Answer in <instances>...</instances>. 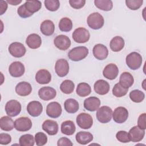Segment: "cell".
<instances>
[{"mask_svg":"<svg viewBox=\"0 0 146 146\" xmlns=\"http://www.w3.org/2000/svg\"><path fill=\"white\" fill-rule=\"evenodd\" d=\"M124 46V40L120 36H116L110 41V47L112 51L119 52L121 51Z\"/></svg>","mask_w":146,"mask_h":146,"instance_id":"cell-29","label":"cell"},{"mask_svg":"<svg viewBox=\"0 0 146 146\" xmlns=\"http://www.w3.org/2000/svg\"><path fill=\"white\" fill-rule=\"evenodd\" d=\"M118 74L119 68L114 63H110L107 64L103 71V76L109 80L115 79L117 76Z\"/></svg>","mask_w":146,"mask_h":146,"instance_id":"cell-18","label":"cell"},{"mask_svg":"<svg viewBox=\"0 0 146 146\" xmlns=\"http://www.w3.org/2000/svg\"><path fill=\"white\" fill-rule=\"evenodd\" d=\"M15 90L19 96H26L31 94L32 91V87L28 82H21L17 84Z\"/></svg>","mask_w":146,"mask_h":146,"instance_id":"cell-22","label":"cell"},{"mask_svg":"<svg viewBox=\"0 0 146 146\" xmlns=\"http://www.w3.org/2000/svg\"><path fill=\"white\" fill-rule=\"evenodd\" d=\"M38 95L43 100L48 101L55 98L56 95V91L52 87L49 86L43 87L39 90Z\"/></svg>","mask_w":146,"mask_h":146,"instance_id":"cell-15","label":"cell"},{"mask_svg":"<svg viewBox=\"0 0 146 146\" xmlns=\"http://www.w3.org/2000/svg\"><path fill=\"white\" fill-rule=\"evenodd\" d=\"M145 119H146V113H143L141 114L137 119V126L141 129L145 130L146 129V123H145Z\"/></svg>","mask_w":146,"mask_h":146,"instance_id":"cell-48","label":"cell"},{"mask_svg":"<svg viewBox=\"0 0 146 146\" xmlns=\"http://www.w3.org/2000/svg\"><path fill=\"white\" fill-rule=\"evenodd\" d=\"M44 4L46 8L50 11H55L60 7V2L58 0H45Z\"/></svg>","mask_w":146,"mask_h":146,"instance_id":"cell-41","label":"cell"},{"mask_svg":"<svg viewBox=\"0 0 146 146\" xmlns=\"http://www.w3.org/2000/svg\"><path fill=\"white\" fill-rule=\"evenodd\" d=\"M32 127V122L27 117H20L14 121V128L20 132H26Z\"/></svg>","mask_w":146,"mask_h":146,"instance_id":"cell-9","label":"cell"},{"mask_svg":"<svg viewBox=\"0 0 146 146\" xmlns=\"http://www.w3.org/2000/svg\"><path fill=\"white\" fill-rule=\"evenodd\" d=\"M21 108V103L16 100H10L5 105L6 113L10 117H15L19 114Z\"/></svg>","mask_w":146,"mask_h":146,"instance_id":"cell-6","label":"cell"},{"mask_svg":"<svg viewBox=\"0 0 146 146\" xmlns=\"http://www.w3.org/2000/svg\"><path fill=\"white\" fill-rule=\"evenodd\" d=\"M69 3L70 6L75 9H79L82 8L85 3V0H70Z\"/></svg>","mask_w":146,"mask_h":146,"instance_id":"cell-46","label":"cell"},{"mask_svg":"<svg viewBox=\"0 0 146 146\" xmlns=\"http://www.w3.org/2000/svg\"><path fill=\"white\" fill-rule=\"evenodd\" d=\"M58 26L61 31L68 32L72 30V22L70 18L64 17L60 20Z\"/></svg>","mask_w":146,"mask_h":146,"instance_id":"cell-37","label":"cell"},{"mask_svg":"<svg viewBox=\"0 0 146 146\" xmlns=\"http://www.w3.org/2000/svg\"><path fill=\"white\" fill-rule=\"evenodd\" d=\"M42 129L49 135H55L58 132V124L52 120H46L42 124Z\"/></svg>","mask_w":146,"mask_h":146,"instance_id":"cell-20","label":"cell"},{"mask_svg":"<svg viewBox=\"0 0 146 146\" xmlns=\"http://www.w3.org/2000/svg\"><path fill=\"white\" fill-rule=\"evenodd\" d=\"M57 145L58 146H72L73 145V143L71 142V141L65 137H63L60 138L57 143Z\"/></svg>","mask_w":146,"mask_h":146,"instance_id":"cell-49","label":"cell"},{"mask_svg":"<svg viewBox=\"0 0 146 146\" xmlns=\"http://www.w3.org/2000/svg\"><path fill=\"white\" fill-rule=\"evenodd\" d=\"M92 52L96 59L101 60L106 59L108 55V50L107 47L103 44H97L94 46Z\"/></svg>","mask_w":146,"mask_h":146,"instance_id":"cell-17","label":"cell"},{"mask_svg":"<svg viewBox=\"0 0 146 146\" xmlns=\"http://www.w3.org/2000/svg\"><path fill=\"white\" fill-rule=\"evenodd\" d=\"M35 80L38 83L40 84H48L51 80V75L47 70L41 69L36 73Z\"/></svg>","mask_w":146,"mask_h":146,"instance_id":"cell-21","label":"cell"},{"mask_svg":"<svg viewBox=\"0 0 146 146\" xmlns=\"http://www.w3.org/2000/svg\"><path fill=\"white\" fill-rule=\"evenodd\" d=\"M10 54L15 58H21L23 56L26 52L25 46L20 42H13L11 43L8 48Z\"/></svg>","mask_w":146,"mask_h":146,"instance_id":"cell-8","label":"cell"},{"mask_svg":"<svg viewBox=\"0 0 146 146\" xmlns=\"http://www.w3.org/2000/svg\"><path fill=\"white\" fill-rule=\"evenodd\" d=\"M41 33L46 36H50L53 34L55 30V25L51 20H45L42 22L40 26Z\"/></svg>","mask_w":146,"mask_h":146,"instance_id":"cell-26","label":"cell"},{"mask_svg":"<svg viewBox=\"0 0 146 146\" xmlns=\"http://www.w3.org/2000/svg\"><path fill=\"white\" fill-rule=\"evenodd\" d=\"M75 139L80 144L86 145L92 141L93 135L89 132L80 131L76 134Z\"/></svg>","mask_w":146,"mask_h":146,"instance_id":"cell-27","label":"cell"},{"mask_svg":"<svg viewBox=\"0 0 146 146\" xmlns=\"http://www.w3.org/2000/svg\"><path fill=\"white\" fill-rule=\"evenodd\" d=\"M134 82L133 76L128 72H123L119 79V84L125 88H129Z\"/></svg>","mask_w":146,"mask_h":146,"instance_id":"cell-28","label":"cell"},{"mask_svg":"<svg viewBox=\"0 0 146 146\" xmlns=\"http://www.w3.org/2000/svg\"><path fill=\"white\" fill-rule=\"evenodd\" d=\"M95 6L103 11H110L113 7V3L110 0H95Z\"/></svg>","mask_w":146,"mask_h":146,"instance_id":"cell-35","label":"cell"},{"mask_svg":"<svg viewBox=\"0 0 146 146\" xmlns=\"http://www.w3.org/2000/svg\"><path fill=\"white\" fill-rule=\"evenodd\" d=\"M88 54V49L85 46H78L72 48L68 53V58L74 62L84 59Z\"/></svg>","mask_w":146,"mask_h":146,"instance_id":"cell-1","label":"cell"},{"mask_svg":"<svg viewBox=\"0 0 146 146\" xmlns=\"http://www.w3.org/2000/svg\"><path fill=\"white\" fill-rule=\"evenodd\" d=\"M129 98L135 103H140L145 98V94L139 90H134L130 92Z\"/></svg>","mask_w":146,"mask_h":146,"instance_id":"cell-39","label":"cell"},{"mask_svg":"<svg viewBox=\"0 0 146 146\" xmlns=\"http://www.w3.org/2000/svg\"><path fill=\"white\" fill-rule=\"evenodd\" d=\"M17 13L22 18H26L28 17H31V15H33V14L30 13L25 7V5H22L20 6L18 10H17Z\"/></svg>","mask_w":146,"mask_h":146,"instance_id":"cell-45","label":"cell"},{"mask_svg":"<svg viewBox=\"0 0 146 146\" xmlns=\"http://www.w3.org/2000/svg\"><path fill=\"white\" fill-rule=\"evenodd\" d=\"M125 62L127 66L130 69L136 70L141 66L143 62L142 56L137 52H132L126 56Z\"/></svg>","mask_w":146,"mask_h":146,"instance_id":"cell-2","label":"cell"},{"mask_svg":"<svg viewBox=\"0 0 146 146\" xmlns=\"http://www.w3.org/2000/svg\"><path fill=\"white\" fill-rule=\"evenodd\" d=\"M112 116V110L108 106H102L98 109L96 118L102 123H107L111 121Z\"/></svg>","mask_w":146,"mask_h":146,"instance_id":"cell-4","label":"cell"},{"mask_svg":"<svg viewBox=\"0 0 146 146\" xmlns=\"http://www.w3.org/2000/svg\"><path fill=\"white\" fill-rule=\"evenodd\" d=\"M76 121L80 128L84 129L90 128L93 124L92 116L85 112L79 113L76 117Z\"/></svg>","mask_w":146,"mask_h":146,"instance_id":"cell-7","label":"cell"},{"mask_svg":"<svg viewBox=\"0 0 146 146\" xmlns=\"http://www.w3.org/2000/svg\"><path fill=\"white\" fill-rule=\"evenodd\" d=\"M14 122L11 118L7 116H2L0 119L1 129L5 131H10L14 128Z\"/></svg>","mask_w":146,"mask_h":146,"instance_id":"cell-32","label":"cell"},{"mask_svg":"<svg viewBox=\"0 0 146 146\" xmlns=\"http://www.w3.org/2000/svg\"><path fill=\"white\" fill-rule=\"evenodd\" d=\"M76 92L78 96L80 97H85L91 94V87L87 83H80L77 86Z\"/></svg>","mask_w":146,"mask_h":146,"instance_id":"cell-33","label":"cell"},{"mask_svg":"<svg viewBox=\"0 0 146 146\" xmlns=\"http://www.w3.org/2000/svg\"><path fill=\"white\" fill-rule=\"evenodd\" d=\"M27 111L33 117L39 116L43 111V106L38 101L30 102L27 106Z\"/></svg>","mask_w":146,"mask_h":146,"instance_id":"cell-16","label":"cell"},{"mask_svg":"<svg viewBox=\"0 0 146 146\" xmlns=\"http://www.w3.org/2000/svg\"><path fill=\"white\" fill-rule=\"evenodd\" d=\"M24 5L26 9L32 14L38 11L42 7L41 2L38 0L26 1Z\"/></svg>","mask_w":146,"mask_h":146,"instance_id":"cell-34","label":"cell"},{"mask_svg":"<svg viewBox=\"0 0 146 146\" xmlns=\"http://www.w3.org/2000/svg\"><path fill=\"white\" fill-rule=\"evenodd\" d=\"M94 87L95 92L101 95L107 94L109 92L110 88L109 83L103 79L97 80L94 83Z\"/></svg>","mask_w":146,"mask_h":146,"instance_id":"cell-24","label":"cell"},{"mask_svg":"<svg viewBox=\"0 0 146 146\" xmlns=\"http://www.w3.org/2000/svg\"><path fill=\"white\" fill-rule=\"evenodd\" d=\"M117 140L121 143H129L131 141L129 133L125 131H120L116 134Z\"/></svg>","mask_w":146,"mask_h":146,"instance_id":"cell-44","label":"cell"},{"mask_svg":"<svg viewBox=\"0 0 146 146\" xmlns=\"http://www.w3.org/2000/svg\"><path fill=\"white\" fill-rule=\"evenodd\" d=\"M143 0H126V6L131 10H138L143 5Z\"/></svg>","mask_w":146,"mask_h":146,"instance_id":"cell-43","label":"cell"},{"mask_svg":"<svg viewBox=\"0 0 146 146\" xmlns=\"http://www.w3.org/2000/svg\"><path fill=\"white\" fill-rule=\"evenodd\" d=\"M90 38V34L88 30L84 27H78L72 33V38L76 43H86L88 41Z\"/></svg>","mask_w":146,"mask_h":146,"instance_id":"cell-5","label":"cell"},{"mask_svg":"<svg viewBox=\"0 0 146 146\" xmlns=\"http://www.w3.org/2000/svg\"><path fill=\"white\" fill-rule=\"evenodd\" d=\"M55 72L59 77L66 76L69 72V64L65 59H59L56 60L55 65Z\"/></svg>","mask_w":146,"mask_h":146,"instance_id":"cell-11","label":"cell"},{"mask_svg":"<svg viewBox=\"0 0 146 146\" xmlns=\"http://www.w3.org/2000/svg\"><path fill=\"white\" fill-rule=\"evenodd\" d=\"M100 99L95 96H91L87 98L84 101V107L87 111L94 112L99 108L100 106Z\"/></svg>","mask_w":146,"mask_h":146,"instance_id":"cell-19","label":"cell"},{"mask_svg":"<svg viewBox=\"0 0 146 146\" xmlns=\"http://www.w3.org/2000/svg\"><path fill=\"white\" fill-rule=\"evenodd\" d=\"M26 43L29 48L36 49L41 46L42 39L38 34L33 33L28 35L26 40Z\"/></svg>","mask_w":146,"mask_h":146,"instance_id":"cell-25","label":"cell"},{"mask_svg":"<svg viewBox=\"0 0 146 146\" xmlns=\"http://www.w3.org/2000/svg\"><path fill=\"white\" fill-rule=\"evenodd\" d=\"M34 139L31 134L23 135L19 139V145L21 146H33L35 143Z\"/></svg>","mask_w":146,"mask_h":146,"instance_id":"cell-38","label":"cell"},{"mask_svg":"<svg viewBox=\"0 0 146 146\" xmlns=\"http://www.w3.org/2000/svg\"><path fill=\"white\" fill-rule=\"evenodd\" d=\"M62 109L60 104L56 102L50 103L46 107V114L51 118H57L62 114Z\"/></svg>","mask_w":146,"mask_h":146,"instance_id":"cell-13","label":"cell"},{"mask_svg":"<svg viewBox=\"0 0 146 146\" xmlns=\"http://www.w3.org/2000/svg\"><path fill=\"white\" fill-rule=\"evenodd\" d=\"M54 43L56 47H57L58 49L65 51L70 47L71 40L66 35H59L55 38Z\"/></svg>","mask_w":146,"mask_h":146,"instance_id":"cell-14","label":"cell"},{"mask_svg":"<svg viewBox=\"0 0 146 146\" xmlns=\"http://www.w3.org/2000/svg\"><path fill=\"white\" fill-rule=\"evenodd\" d=\"M35 141L36 145L43 146L45 145L47 142V137L45 133L39 132L35 135Z\"/></svg>","mask_w":146,"mask_h":146,"instance_id":"cell-42","label":"cell"},{"mask_svg":"<svg viewBox=\"0 0 146 146\" xmlns=\"http://www.w3.org/2000/svg\"><path fill=\"white\" fill-rule=\"evenodd\" d=\"M87 22L88 26L94 30L101 29L104 23L103 17L98 12L90 14L87 17Z\"/></svg>","mask_w":146,"mask_h":146,"instance_id":"cell-3","label":"cell"},{"mask_svg":"<svg viewBox=\"0 0 146 146\" xmlns=\"http://www.w3.org/2000/svg\"><path fill=\"white\" fill-rule=\"evenodd\" d=\"M64 110L70 113H74L76 112L79 108V105L77 100L70 98L65 100L64 103Z\"/></svg>","mask_w":146,"mask_h":146,"instance_id":"cell-31","label":"cell"},{"mask_svg":"<svg viewBox=\"0 0 146 146\" xmlns=\"http://www.w3.org/2000/svg\"><path fill=\"white\" fill-rule=\"evenodd\" d=\"M11 141V136L6 133H1L0 134V144L1 145H7Z\"/></svg>","mask_w":146,"mask_h":146,"instance_id":"cell-47","label":"cell"},{"mask_svg":"<svg viewBox=\"0 0 146 146\" xmlns=\"http://www.w3.org/2000/svg\"><path fill=\"white\" fill-rule=\"evenodd\" d=\"M75 88V84L74 82L68 79L64 80L60 85L61 91L65 94H70L73 92Z\"/></svg>","mask_w":146,"mask_h":146,"instance_id":"cell-36","label":"cell"},{"mask_svg":"<svg viewBox=\"0 0 146 146\" xmlns=\"http://www.w3.org/2000/svg\"><path fill=\"white\" fill-rule=\"evenodd\" d=\"M128 133L131 141L132 142H139L144 137L145 130L140 129L138 126H134L130 129Z\"/></svg>","mask_w":146,"mask_h":146,"instance_id":"cell-23","label":"cell"},{"mask_svg":"<svg viewBox=\"0 0 146 146\" xmlns=\"http://www.w3.org/2000/svg\"><path fill=\"white\" fill-rule=\"evenodd\" d=\"M128 91V88H125L121 86L119 83L115 84L112 89V94L117 98H120L125 96Z\"/></svg>","mask_w":146,"mask_h":146,"instance_id":"cell-40","label":"cell"},{"mask_svg":"<svg viewBox=\"0 0 146 146\" xmlns=\"http://www.w3.org/2000/svg\"><path fill=\"white\" fill-rule=\"evenodd\" d=\"M7 3L10 4L11 5H17L22 2L21 0H7L6 1Z\"/></svg>","mask_w":146,"mask_h":146,"instance_id":"cell-51","label":"cell"},{"mask_svg":"<svg viewBox=\"0 0 146 146\" xmlns=\"http://www.w3.org/2000/svg\"><path fill=\"white\" fill-rule=\"evenodd\" d=\"M112 117L115 122L119 124L123 123L128 119V111L125 107H118L115 109Z\"/></svg>","mask_w":146,"mask_h":146,"instance_id":"cell-10","label":"cell"},{"mask_svg":"<svg viewBox=\"0 0 146 146\" xmlns=\"http://www.w3.org/2000/svg\"><path fill=\"white\" fill-rule=\"evenodd\" d=\"M9 71L10 75L13 77L19 78L24 74L25 68L23 63L19 61H15L10 65Z\"/></svg>","mask_w":146,"mask_h":146,"instance_id":"cell-12","label":"cell"},{"mask_svg":"<svg viewBox=\"0 0 146 146\" xmlns=\"http://www.w3.org/2000/svg\"><path fill=\"white\" fill-rule=\"evenodd\" d=\"M1 5V15H2L7 10V4L6 1H1L0 2Z\"/></svg>","mask_w":146,"mask_h":146,"instance_id":"cell-50","label":"cell"},{"mask_svg":"<svg viewBox=\"0 0 146 146\" xmlns=\"http://www.w3.org/2000/svg\"><path fill=\"white\" fill-rule=\"evenodd\" d=\"M61 132L66 135H73L76 130V127L74 122L71 120H66L61 124Z\"/></svg>","mask_w":146,"mask_h":146,"instance_id":"cell-30","label":"cell"}]
</instances>
